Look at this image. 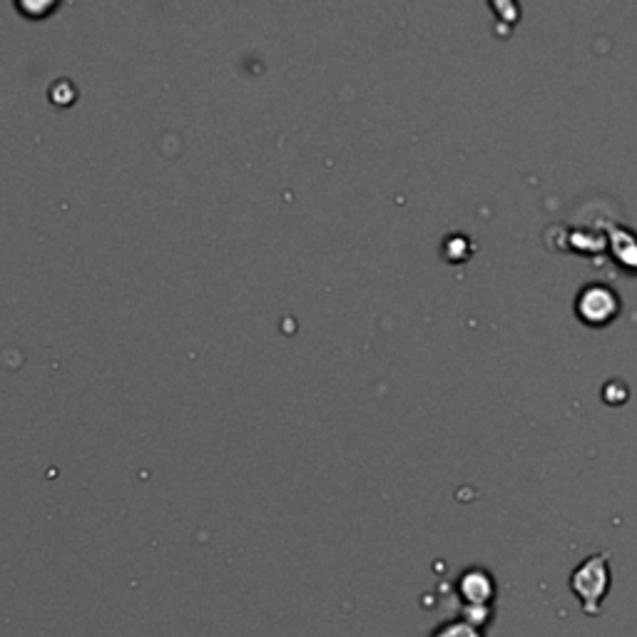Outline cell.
Segmentation results:
<instances>
[{"instance_id": "1", "label": "cell", "mask_w": 637, "mask_h": 637, "mask_svg": "<svg viewBox=\"0 0 637 637\" xmlns=\"http://www.w3.org/2000/svg\"><path fill=\"white\" fill-rule=\"evenodd\" d=\"M570 588H573L575 598L583 605L585 615H598L600 603L610 593L608 555H590L585 563H580L573 578H570Z\"/></svg>"}, {"instance_id": "2", "label": "cell", "mask_w": 637, "mask_h": 637, "mask_svg": "<svg viewBox=\"0 0 637 637\" xmlns=\"http://www.w3.org/2000/svg\"><path fill=\"white\" fill-rule=\"evenodd\" d=\"M578 309L585 321H593V324L600 321V324H603V321H608L618 312V297H615L608 287H600V284L598 287H585L583 292H580Z\"/></svg>"}, {"instance_id": "4", "label": "cell", "mask_w": 637, "mask_h": 637, "mask_svg": "<svg viewBox=\"0 0 637 637\" xmlns=\"http://www.w3.org/2000/svg\"><path fill=\"white\" fill-rule=\"evenodd\" d=\"M431 637H483V633L468 620H451V623H443L441 628L433 630Z\"/></svg>"}, {"instance_id": "3", "label": "cell", "mask_w": 637, "mask_h": 637, "mask_svg": "<svg viewBox=\"0 0 637 637\" xmlns=\"http://www.w3.org/2000/svg\"><path fill=\"white\" fill-rule=\"evenodd\" d=\"M458 590H461L463 600L471 603V608H486L488 600L493 598V580L486 570L473 568L466 570L461 575V583H458Z\"/></svg>"}]
</instances>
